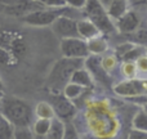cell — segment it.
I'll list each match as a JSON object with an SVG mask.
<instances>
[{
  "mask_svg": "<svg viewBox=\"0 0 147 139\" xmlns=\"http://www.w3.org/2000/svg\"><path fill=\"white\" fill-rule=\"evenodd\" d=\"M3 90H4V85H3L1 80H0V94H1V95H3Z\"/></svg>",
  "mask_w": 147,
  "mask_h": 139,
  "instance_id": "32",
  "label": "cell"
},
{
  "mask_svg": "<svg viewBox=\"0 0 147 139\" xmlns=\"http://www.w3.org/2000/svg\"><path fill=\"white\" fill-rule=\"evenodd\" d=\"M86 46H88V52L90 56H101L107 52L109 43L102 35H98L86 41Z\"/></svg>",
  "mask_w": 147,
  "mask_h": 139,
  "instance_id": "13",
  "label": "cell"
},
{
  "mask_svg": "<svg viewBox=\"0 0 147 139\" xmlns=\"http://www.w3.org/2000/svg\"><path fill=\"white\" fill-rule=\"evenodd\" d=\"M147 0H127L128 5L129 7H134V5H140V4H143V3H146Z\"/></svg>",
  "mask_w": 147,
  "mask_h": 139,
  "instance_id": "30",
  "label": "cell"
},
{
  "mask_svg": "<svg viewBox=\"0 0 147 139\" xmlns=\"http://www.w3.org/2000/svg\"><path fill=\"white\" fill-rule=\"evenodd\" d=\"M84 67V59H69L63 58L53 66L48 77V83L52 88H62L70 83L72 73L76 70Z\"/></svg>",
  "mask_w": 147,
  "mask_h": 139,
  "instance_id": "3",
  "label": "cell"
},
{
  "mask_svg": "<svg viewBox=\"0 0 147 139\" xmlns=\"http://www.w3.org/2000/svg\"><path fill=\"white\" fill-rule=\"evenodd\" d=\"M130 43H133L134 45L138 46H145L147 45V26L141 25L137 30L133 34H130Z\"/></svg>",
  "mask_w": 147,
  "mask_h": 139,
  "instance_id": "18",
  "label": "cell"
},
{
  "mask_svg": "<svg viewBox=\"0 0 147 139\" xmlns=\"http://www.w3.org/2000/svg\"><path fill=\"white\" fill-rule=\"evenodd\" d=\"M51 106L54 111L56 119H59L61 121L62 120L71 119L74 115L76 113V107H75V104L72 103V101L67 99L66 97H63V95L53 97Z\"/></svg>",
  "mask_w": 147,
  "mask_h": 139,
  "instance_id": "9",
  "label": "cell"
},
{
  "mask_svg": "<svg viewBox=\"0 0 147 139\" xmlns=\"http://www.w3.org/2000/svg\"><path fill=\"white\" fill-rule=\"evenodd\" d=\"M52 120H45V119H36L35 121H32L30 129L34 133L35 137H44L48 133L49 128H51Z\"/></svg>",
  "mask_w": 147,
  "mask_h": 139,
  "instance_id": "17",
  "label": "cell"
},
{
  "mask_svg": "<svg viewBox=\"0 0 147 139\" xmlns=\"http://www.w3.org/2000/svg\"><path fill=\"white\" fill-rule=\"evenodd\" d=\"M66 10H69L67 7L63 8H56V9H38L34 12L26 13L23 15V22L26 25L30 26H35V27H44V26H52L53 22L57 19L58 17L66 14Z\"/></svg>",
  "mask_w": 147,
  "mask_h": 139,
  "instance_id": "4",
  "label": "cell"
},
{
  "mask_svg": "<svg viewBox=\"0 0 147 139\" xmlns=\"http://www.w3.org/2000/svg\"><path fill=\"white\" fill-rule=\"evenodd\" d=\"M13 134H14V126L0 116V139H13Z\"/></svg>",
  "mask_w": 147,
  "mask_h": 139,
  "instance_id": "22",
  "label": "cell"
},
{
  "mask_svg": "<svg viewBox=\"0 0 147 139\" xmlns=\"http://www.w3.org/2000/svg\"><path fill=\"white\" fill-rule=\"evenodd\" d=\"M101 64L102 68L110 75L119 67V59L115 57V54H107L101 58Z\"/></svg>",
  "mask_w": 147,
  "mask_h": 139,
  "instance_id": "21",
  "label": "cell"
},
{
  "mask_svg": "<svg viewBox=\"0 0 147 139\" xmlns=\"http://www.w3.org/2000/svg\"><path fill=\"white\" fill-rule=\"evenodd\" d=\"M84 68L88 70L90 76L101 83H110V75L102 68L101 57L99 56H89L84 59Z\"/></svg>",
  "mask_w": 147,
  "mask_h": 139,
  "instance_id": "10",
  "label": "cell"
},
{
  "mask_svg": "<svg viewBox=\"0 0 147 139\" xmlns=\"http://www.w3.org/2000/svg\"><path fill=\"white\" fill-rule=\"evenodd\" d=\"M140 26H141V17L134 10H130V9H128L115 22V27H116L117 32L123 34V35H128V36L134 32Z\"/></svg>",
  "mask_w": 147,
  "mask_h": 139,
  "instance_id": "8",
  "label": "cell"
},
{
  "mask_svg": "<svg viewBox=\"0 0 147 139\" xmlns=\"http://www.w3.org/2000/svg\"><path fill=\"white\" fill-rule=\"evenodd\" d=\"M134 63H136V67H137L138 73H147V54L141 56Z\"/></svg>",
  "mask_w": 147,
  "mask_h": 139,
  "instance_id": "27",
  "label": "cell"
},
{
  "mask_svg": "<svg viewBox=\"0 0 147 139\" xmlns=\"http://www.w3.org/2000/svg\"><path fill=\"white\" fill-rule=\"evenodd\" d=\"M20 1H22V0H0L1 4H7V5H16Z\"/></svg>",
  "mask_w": 147,
  "mask_h": 139,
  "instance_id": "31",
  "label": "cell"
},
{
  "mask_svg": "<svg viewBox=\"0 0 147 139\" xmlns=\"http://www.w3.org/2000/svg\"><path fill=\"white\" fill-rule=\"evenodd\" d=\"M133 46H134V44L130 43V41L120 44V45L116 46V49H115V57H116L117 59H121V61H123V58L127 56L128 52H129L130 49L133 48Z\"/></svg>",
  "mask_w": 147,
  "mask_h": 139,
  "instance_id": "25",
  "label": "cell"
},
{
  "mask_svg": "<svg viewBox=\"0 0 147 139\" xmlns=\"http://www.w3.org/2000/svg\"><path fill=\"white\" fill-rule=\"evenodd\" d=\"M34 115L38 119H45V120L56 119V115H54V111L52 108L51 103H47V102H39L35 107Z\"/></svg>",
  "mask_w": 147,
  "mask_h": 139,
  "instance_id": "16",
  "label": "cell"
},
{
  "mask_svg": "<svg viewBox=\"0 0 147 139\" xmlns=\"http://www.w3.org/2000/svg\"><path fill=\"white\" fill-rule=\"evenodd\" d=\"M63 58L69 59H85L90 54L88 52L86 41L80 38H70L61 40L59 44Z\"/></svg>",
  "mask_w": 147,
  "mask_h": 139,
  "instance_id": "5",
  "label": "cell"
},
{
  "mask_svg": "<svg viewBox=\"0 0 147 139\" xmlns=\"http://www.w3.org/2000/svg\"><path fill=\"white\" fill-rule=\"evenodd\" d=\"M142 109H143V111H145L146 113H147V102H146V103H143V104H142Z\"/></svg>",
  "mask_w": 147,
  "mask_h": 139,
  "instance_id": "33",
  "label": "cell"
},
{
  "mask_svg": "<svg viewBox=\"0 0 147 139\" xmlns=\"http://www.w3.org/2000/svg\"><path fill=\"white\" fill-rule=\"evenodd\" d=\"M13 139H35V135L30 128H16Z\"/></svg>",
  "mask_w": 147,
  "mask_h": 139,
  "instance_id": "24",
  "label": "cell"
},
{
  "mask_svg": "<svg viewBox=\"0 0 147 139\" xmlns=\"http://www.w3.org/2000/svg\"><path fill=\"white\" fill-rule=\"evenodd\" d=\"M65 128L66 125L63 124V121H61L59 119H53L48 133L44 137H35V139H63Z\"/></svg>",
  "mask_w": 147,
  "mask_h": 139,
  "instance_id": "15",
  "label": "cell"
},
{
  "mask_svg": "<svg viewBox=\"0 0 147 139\" xmlns=\"http://www.w3.org/2000/svg\"><path fill=\"white\" fill-rule=\"evenodd\" d=\"M65 3H66V7L83 10L85 8L86 3H88V0H65Z\"/></svg>",
  "mask_w": 147,
  "mask_h": 139,
  "instance_id": "28",
  "label": "cell"
},
{
  "mask_svg": "<svg viewBox=\"0 0 147 139\" xmlns=\"http://www.w3.org/2000/svg\"><path fill=\"white\" fill-rule=\"evenodd\" d=\"M32 1L38 3V4L43 5V7L51 8V9H56V8H63L66 7L65 0H32Z\"/></svg>",
  "mask_w": 147,
  "mask_h": 139,
  "instance_id": "26",
  "label": "cell"
},
{
  "mask_svg": "<svg viewBox=\"0 0 147 139\" xmlns=\"http://www.w3.org/2000/svg\"><path fill=\"white\" fill-rule=\"evenodd\" d=\"M52 30L58 36L61 40L70 38H79L78 36V28H76V19L69 15H61L58 17L52 25Z\"/></svg>",
  "mask_w": 147,
  "mask_h": 139,
  "instance_id": "7",
  "label": "cell"
},
{
  "mask_svg": "<svg viewBox=\"0 0 147 139\" xmlns=\"http://www.w3.org/2000/svg\"><path fill=\"white\" fill-rule=\"evenodd\" d=\"M0 113L16 128H30L34 120L32 107L16 97H1Z\"/></svg>",
  "mask_w": 147,
  "mask_h": 139,
  "instance_id": "1",
  "label": "cell"
},
{
  "mask_svg": "<svg viewBox=\"0 0 147 139\" xmlns=\"http://www.w3.org/2000/svg\"><path fill=\"white\" fill-rule=\"evenodd\" d=\"M70 83L76 84V85L81 86L84 89H88L93 85V77L90 76V73L88 72V70L81 67V68L76 70L72 73L71 79H70Z\"/></svg>",
  "mask_w": 147,
  "mask_h": 139,
  "instance_id": "14",
  "label": "cell"
},
{
  "mask_svg": "<svg viewBox=\"0 0 147 139\" xmlns=\"http://www.w3.org/2000/svg\"><path fill=\"white\" fill-rule=\"evenodd\" d=\"M132 129L137 132L147 133V113L143 109H140L132 120Z\"/></svg>",
  "mask_w": 147,
  "mask_h": 139,
  "instance_id": "19",
  "label": "cell"
},
{
  "mask_svg": "<svg viewBox=\"0 0 147 139\" xmlns=\"http://www.w3.org/2000/svg\"><path fill=\"white\" fill-rule=\"evenodd\" d=\"M84 17L86 19H89L101 32V35L103 34H115L117 32L115 23L112 22V19L109 17L106 12V8L99 0H88L85 8L83 9Z\"/></svg>",
  "mask_w": 147,
  "mask_h": 139,
  "instance_id": "2",
  "label": "cell"
},
{
  "mask_svg": "<svg viewBox=\"0 0 147 139\" xmlns=\"http://www.w3.org/2000/svg\"><path fill=\"white\" fill-rule=\"evenodd\" d=\"M120 70H121V73L127 77V80H130V79H136V76L138 75L137 72V67H136V63L134 62H123L121 67H120Z\"/></svg>",
  "mask_w": 147,
  "mask_h": 139,
  "instance_id": "23",
  "label": "cell"
},
{
  "mask_svg": "<svg viewBox=\"0 0 147 139\" xmlns=\"http://www.w3.org/2000/svg\"><path fill=\"white\" fill-rule=\"evenodd\" d=\"M86 139H94V138H86Z\"/></svg>",
  "mask_w": 147,
  "mask_h": 139,
  "instance_id": "34",
  "label": "cell"
},
{
  "mask_svg": "<svg viewBox=\"0 0 147 139\" xmlns=\"http://www.w3.org/2000/svg\"><path fill=\"white\" fill-rule=\"evenodd\" d=\"M128 139H147V133H142V132H137V130H130Z\"/></svg>",
  "mask_w": 147,
  "mask_h": 139,
  "instance_id": "29",
  "label": "cell"
},
{
  "mask_svg": "<svg viewBox=\"0 0 147 139\" xmlns=\"http://www.w3.org/2000/svg\"><path fill=\"white\" fill-rule=\"evenodd\" d=\"M63 94L62 95L66 97L67 99H70V101H74V99L79 98V97H81L84 94V91L86 90V89L81 88V86L76 85V84H72V83H67L66 85L63 86Z\"/></svg>",
  "mask_w": 147,
  "mask_h": 139,
  "instance_id": "20",
  "label": "cell"
},
{
  "mask_svg": "<svg viewBox=\"0 0 147 139\" xmlns=\"http://www.w3.org/2000/svg\"><path fill=\"white\" fill-rule=\"evenodd\" d=\"M106 12L109 14V17L112 19V22H116L128 9H129V5H128L127 0H111V1L107 4Z\"/></svg>",
  "mask_w": 147,
  "mask_h": 139,
  "instance_id": "12",
  "label": "cell"
},
{
  "mask_svg": "<svg viewBox=\"0 0 147 139\" xmlns=\"http://www.w3.org/2000/svg\"><path fill=\"white\" fill-rule=\"evenodd\" d=\"M0 116H1V113H0Z\"/></svg>",
  "mask_w": 147,
  "mask_h": 139,
  "instance_id": "36",
  "label": "cell"
},
{
  "mask_svg": "<svg viewBox=\"0 0 147 139\" xmlns=\"http://www.w3.org/2000/svg\"><path fill=\"white\" fill-rule=\"evenodd\" d=\"M0 97H3V95H1V94H0Z\"/></svg>",
  "mask_w": 147,
  "mask_h": 139,
  "instance_id": "35",
  "label": "cell"
},
{
  "mask_svg": "<svg viewBox=\"0 0 147 139\" xmlns=\"http://www.w3.org/2000/svg\"><path fill=\"white\" fill-rule=\"evenodd\" d=\"M0 99H1V97H0Z\"/></svg>",
  "mask_w": 147,
  "mask_h": 139,
  "instance_id": "37",
  "label": "cell"
},
{
  "mask_svg": "<svg viewBox=\"0 0 147 139\" xmlns=\"http://www.w3.org/2000/svg\"><path fill=\"white\" fill-rule=\"evenodd\" d=\"M114 93L125 98H137V97L145 95L147 93V83L140 79H130V80H123L114 86Z\"/></svg>",
  "mask_w": 147,
  "mask_h": 139,
  "instance_id": "6",
  "label": "cell"
},
{
  "mask_svg": "<svg viewBox=\"0 0 147 139\" xmlns=\"http://www.w3.org/2000/svg\"><path fill=\"white\" fill-rule=\"evenodd\" d=\"M76 28H78V36L85 41H88V40H90V39L96 38V36L101 35L98 28H97L89 19H86V18L76 21Z\"/></svg>",
  "mask_w": 147,
  "mask_h": 139,
  "instance_id": "11",
  "label": "cell"
}]
</instances>
